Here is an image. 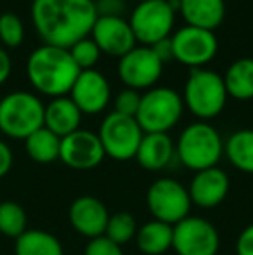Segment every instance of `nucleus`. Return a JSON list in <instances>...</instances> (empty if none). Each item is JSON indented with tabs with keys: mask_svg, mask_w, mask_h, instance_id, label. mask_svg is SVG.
I'll return each instance as SVG.
<instances>
[{
	"mask_svg": "<svg viewBox=\"0 0 253 255\" xmlns=\"http://www.w3.org/2000/svg\"><path fill=\"white\" fill-rule=\"evenodd\" d=\"M173 226L160 221H149L137 228L135 245L144 255H163L172 249Z\"/></svg>",
	"mask_w": 253,
	"mask_h": 255,
	"instance_id": "412c9836",
	"label": "nucleus"
},
{
	"mask_svg": "<svg viewBox=\"0 0 253 255\" xmlns=\"http://www.w3.org/2000/svg\"><path fill=\"white\" fill-rule=\"evenodd\" d=\"M224 153L219 130L208 122H194L180 132L175 142V156L194 172L217 167Z\"/></svg>",
	"mask_w": 253,
	"mask_h": 255,
	"instance_id": "7ed1b4c3",
	"label": "nucleus"
},
{
	"mask_svg": "<svg viewBox=\"0 0 253 255\" xmlns=\"http://www.w3.org/2000/svg\"><path fill=\"white\" fill-rule=\"evenodd\" d=\"M45 104L31 92L17 91L0 99V130L10 139H26L44 127Z\"/></svg>",
	"mask_w": 253,
	"mask_h": 255,
	"instance_id": "423d86ee",
	"label": "nucleus"
},
{
	"mask_svg": "<svg viewBox=\"0 0 253 255\" xmlns=\"http://www.w3.org/2000/svg\"><path fill=\"white\" fill-rule=\"evenodd\" d=\"M28 226V215L24 208L16 202L0 203V233L9 238H19Z\"/></svg>",
	"mask_w": 253,
	"mask_h": 255,
	"instance_id": "a878e982",
	"label": "nucleus"
},
{
	"mask_svg": "<svg viewBox=\"0 0 253 255\" xmlns=\"http://www.w3.org/2000/svg\"><path fill=\"white\" fill-rule=\"evenodd\" d=\"M70 224L78 235L88 240L104 236L106 226H108L109 212L106 205L99 198L90 195L78 196L68 210Z\"/></svg>",
	"mask_w": 253,
	"mask_h": 255,
	"instance_id": "dca6fc26",
	"label": "nucleus"
},
{
	"mask_svg": "<svg viewBox=\"0 0 253 255\" xmlns=\"http://www.w3.org/2000/svg\"><path fill=\"white\" fill-rule=\"evenodd\" d=\"M14 252L16 255H64L61 242L42 229H26L16 238Z\"/></svg>",
	"mask_w": 253,
	"mask_h": 255,
	"instance_id": "5701e85b",
	"label": "nucleus"
},
{
	"mask_svg": "<svg viewBox=\"0 0 253 255\" xmlns=\"http://www.w3.org/2000/svg\"><path fill=\"white\" fill-rule=\"evenodd\" d=\"M104 149L97 134L78 128L73 134L61 139L59 160L75 170H92L104 160Z\"/></svg>",
	"mask_w": 253,
	"mask_h": 255,
	"instance_id": "ddd939ff",
	"label": "nucleus"
},
{
	"mask_svg": "<svg viewBox=\"0 0 253 255\" xmlns=\"http://www.w3.org/2000/svg\"><path fill=\"white\" fill-rule=\"evenodd\" d=\"M139 104H141V94L134 89H123V91L118 92L115 99V113L135 118Z\"/></svg>",
	"mask_w": 253,
	"mask_h": 255,
	"instance_id": "c756f323",
	"label": "nucleus"
},
{
	"mask_svg": "<svg viewBox=\"0 0 253 255\" xmlns=\"http://www.w3.org/2000/svg\"><path fill=\"white\" fill-rule=\"evenodd\" d=\"M82 111L77 104L71 101V98H54L45 106L44 111V127L54 132L58 137H66L80 128Z\"/></svg>",
	"mask_w": 253,
	"mask_h": 255,
	"instance_id": "aec40b11",
	"label": "nucleus"
},
{
	"mask_svg": "<svg viewBox=\"0 0 253 255\" xmlns=\"http://www.w3.org/2000/svg\"><path fill=\"white\" fill-rule=\"evenodd\" d=\"M153 51H155V54L158 56V59L162 61L163 64L169 63V61L173 59V52H172V40L169 38H165V40H160L158 44L153 45Z\"/></svg>",
	"mask_w": 253,
	"mask_h": 255,
	"instance_id": "f704fd0d",
	"label": "nucleus"
},
{
	"mask_svg": "<svg viewBox=\"0 0 253 255\" xmlns=\"http://www.w3.org/2000/svg\"><path fill=\"white\" fill-rule=\"evenodd\" d=\"M24 148L28 156L37 163H52L59 160L61 137H58L49 128L42 127L24 139Z\"/></svg>",
	"mask_w": 253,
	"mask_h": 255,
	"instance_id": "393cba45",
	"label": "nucleus"
},
{
	"mask_svg": "<svg viewBox=\"0 0 253 255\" xmlns=\"http://www.w3.org/2000/svg\"><path fill=\"white\" fill-rule=\"evenodd\" d=\"M227 91L224 78L219 73L205 68L191 70L189 78L184 85V106L199 118V122L219 117L227 103Z\"/></svg>",
	"mask_w": 253,
	"mask_h": 255,
	"instance_id": "20e7f679",
	"label": "nucleus"
},
{
	"mask_svg": "<svg viewBox=\"0 0 253 255\" xmlns=\"http://www.w3.org/2000/svg\"><path fill=\"white\" fill-rule=\"evenodd\" d=\"M24 40V24L14 12L0 14V42L10 49H16Z\"/></svg>",
	"mask_w": 253,
	"mask_h": 255,
	"instance_id": "cd10ccee",
	"label": "nucleus"
},
{
	"mask_svg": "<svg viewBox=\"0 0 253 255\" xmlns=\"http://www.w3.org/2000/svg\"><path fill=\"white\" fill-rule=\"evenodd\" d=\"M84 255H125V254H123L120 245L113 243L106 236H99V238L88 240Z\"/></svg>",
	"mask_w": 253,
	"mask_h": 255,
	"instance_id": "7c9ffc66",
	"label": "nucleus"
},
{
	"mask_svg": "<svg viewBox=\"0 0 253 255\" xmlns=\"http://www.w3.org/2000/svg\"><path fill=\"white\" fill-rule=\"evenodd\" d=\"M142 135L144 132L134 117H125L115 111L106 115L97 132L104 154L116 161H128L135 158Z\"/></svg>",
	"mask_w": 253,
	"mask_h": 255,
	"instance_id": "6e6552de",
	"label": "nucleus"
},
{
	"mask_svg": "<svg viewBox=\"0 0 253 255\" xmlns=\"http://www.w3.org/2000/svg\"><path fill=\"white\" fill-rule=\"evenodd\" d=\"M146 205L155 221L175 226L189 215L192 203L186 186L172 177H160L149 186Z\"/></svg>",
	"mask_w": 253,
	"mask_h": 255,
	"instance_id": "1a4fd4ad",
	"label": "nucleus"
},
{
	"mask_svg": "<svg viewBox=\"0 0 253 255\" xmlns=\"http://www.w3.org/2000/svg\"><path fill=\"white\" fill-rule=\"evenodd\" d=\"M163 73V63L151 47L135 45L130 52L120 57L118 77L127 89L149 91L160 80Z\"/></svg>",
	"mask_w": 253,
	"mask_h": 255,
	"instance_id": "f8f14e48",
	"label": "nucleus"
},
{
	"mask_svg": "<svg viewBox=\"0 0 253 255\" xmlns=\"http://www.w3.org/2000/svg\"><path fill=\"white\" fill-rule=\"evenodd\" d=\"M70 98L82 111V115H99L108 108L111 99V87L108 78L101 71L84 70L75 80Z\"/></svg>",
	"mask_w": 253,
	"mask_h": 255,
	"instance_id": "4468645a",
	"label": "nucleus"
},
{
	"mask_svg": "<svg viewBox=\"0 0 253 255\" xmlns=\"http://www.w3.org/2000/svg\"><path fill=\"white\" fill-rule=\"evenodd\" d=\"M10 71H12V61L10 56L3 49H0V85H3L10 77Z\"/></svg>",
	"mask_w": 253,
	"mask_h": 255,
	"instance_id": "c9c22d12",
	"label": "nucleus"
},
{
	"mask_svg": "<svg viewBox=\"0 0 253 255\" xmlns=\"http://www.w3.org/2000/svg\"><path fill=\"white\" fill-rule=\"evenodd\" d=\"M184 113L182 96L170 87H153L141 96L137 120L144 134H169Z\"/></svg>",
	"mask_w": 253,
	"mask_h": 255,
	"instance_id": "39448f33",
	"label": "nucleus"
},
{
	"mask_svg": "<svg viewBox=\"0 0 253 255\" xmlns=\"http://www.w3.org/2000/svg\"><path fill=\"white\" fill-rule=\"evenodd\" d=\"M229 188V175L222 168L212 167L196 172L189 182L187 193H189L191 203L196 207L215 208L227 198Z\"/></svg>",
	"mask_w": 253,
	"mask_h": 255,
	"instance_id": "f3484780",
	"label": "nucleus"
},
{
	"mask_svg": "<svg viewBox=\"0 0 253 255\" xmlns=\"http://www.w3.org/2000/svg\"><path fill=\"white\" fill-rule=\"evenodd\" d=\"M172 249L177 255H217L220 236L210 221L187 215L173 226Z\"/></svg>",
	"mask_w": 253,
	"mask_h": 255,
	"instance_id": "9d476101",
	"label": "nucleus"
},
{
	"mask_svg": "<svg viewBox=\"0 0 253 255\" xmlns=\"http://www.w3.org/2000/svg\"><path fill=\"white\" fill-rule=\"evenodd\" d=\"M236 255H253V222L248 224L238 236Z\"/></svg>",
	"mask_w": 253,
	"mask_h": 255,
	"instance_id": "473e14b6",
	"label": "nucleus"
},
{
	"mask_svg": "<svg viewBox=\"0 0 253 255\" xmlns=\"http://www.w3.org/2000/svg\"><path fill=\"white\" fill-rule=\"evenodd\" d=\"M130 30L135 42L146 47H153L160 40L172 37L175 24V10L169 0H149L137 3L130 14Z\"/></svg>",
	"mask_w": 253,
	"mask_h": 255,
	"instance_id": "0eeeda50",
	"label": "nucleus"
},
{
	"mask_svg": "<svg viewBox=\"0 0 253 255\" xmlns=\"http://www.w3.org/2000/svg\"><path fill=\"white\" fill-rule=\"evenodd\" d=\"M90 38L95 42L101 54L118 59L130 52L137 44L128 21L116 16H97L92 26Z\"/></svg>",
	"mask_w": 253,
	"mask_h": 255,
	"instance_id": "2eb2a0df",
	"label": "nucleus"
},
{
	"mask_svg": "<svg viewBox=\"0 0 253 255\" xmlns=\"http://www.w3.org/2000/svg\"><path fill=\"white\" fill-rule=\"evenodd\" d=\"M12 163H14L12 149L9 148L7 142L0 141V179L9 174V170L12 168Z\"/></svg>",
	"mask_w": 253,
	"mask_h": 255,
	"instance_id": "72a5a7b5",
	"label": "nucleus"
},
{
	"mask_svg": "<svg viewBox=\"0 0 253 255\" xmlns=\"http://www.w3.org/2000/svg\"><path fill=\"white\" fill-rule=\"evenodd\" d=\"M224 85H226L227 96L238 101H250L253 99V59L252 57H241L234 61L227 68L224 75Z\"/></svg>",
	"mask_w": 253,
	"mask_h": 255,
	"instance_id": "4be33fe9",
	"label": "nucleus"
},
{
	"mask_svg": "<svg viewBox=\"0 0 253 255\" xmlns=\"http://www.w3.org/2000/svg\"><path fill=\"white\" fill-rule=\"evenodd\" d=\"M95 10H97V16L122 17L123 10H125V2L123 0H97Z\"/></svg>",
	"mask_w": 253,
	"mask_h": 255,
	"instance_id": "2f4dec72",
	"label": "nucleus"
},
{
	"mask_svg": "<svg viewBox=\"0 0 253 255\" xmlns=\"http://www.w3.org/2000/svg\"><path fill=\"white\" fill-rule=\"evenodd\" d=\"M224 153L234 168L253 174V128H241L229 135Z\"/></svg>",
	"mask_w": 253,
	"mask_h": 255,
	"instance_id": "b1692460",
	"label": "nucleus"
},
{
	"mask_svg": "<svg viewBox=\"0 0 253 255\" xmlns=\"http://www.w3.org/2000/svg\"><path fill=\"white\" fill-rule=\"evenodd\" d=\"M139 3H142V2H149V0H137Z\"/></svg>",
	"mask_w": 253,
	"mask_h": 255,
	"instance_id": "e433bc0d",
	"label": "nucleus"
},
{
	"mask_svg": "<svg viewBox=\"0 0 253 255\" xmlns=\"http://www.w3.org/2000/svg\"><path fill=\"white\" fill-rule=\"evenodd\" d=\"M179 12L187 26L213 31L226 17V0H179Z\"/></svg>",
	"mask_w": 253,
	"mask_h": 255,
	"instance_id": "6ab92c4d",
	"label": "nucleus"
},
{
	"mask_svg": "<svg viewBox=\"0 0 253 255\" xmlns=\"http://www.w3.org/2000/svg\"><path fill=\"white\" fill-rule=\"evenodd\" d=\"M137 233V222H135L134 215L128 212H116V214H109L108 226H106L104 236L108 240H111L113 243L123 247L130 240L135 238Z\"/></svg>",
	"mask_w": 253,
	"mask_h": 255,
	"instance_id": "bb28decb",
	"label": "nucleus"
},
{
	"mask_svg": "<svg viewBox=\"0 0 253 255\" xmlns=\"http://www.w3.org/2000/svg\"><path fill=\"white\" fill-rule=\"evenodd\" d=\"M80 68L75 64L68 49L56 45H40L26 61V77L37 92L49 98L70 94Z\"/></svg>",
	"mask_w": 253,
	"mask_h": 255,
	"instance_id": "f03ea898",
	"label": "nucleus"
},
{
	"mask_svg": "<svg viewBox=\"0 0 253 255\" xmlns=\"http://www.w3.org/2000/svg\"><path fill=\"white\" fill-rule=\"evenodd\" d=\"M95 19V0H33L31 3V23L47 45L70 49L90 37Z\"/></svg>",
	"mask_w": 253,
	"mask_h": 255,
	"instance_id": "f257e3e1",
	"label": "nucleus"
},
{
	"mask_svg": "<svg viewBox=\"0 0 253 255\" xmlns=\"http://www.w3.org/2000/svg\"><path fill=\"white\" fill-rule=\"evenodd\" d=\"M173 156H175V142L169 134H144L135 153L137 163L149 172L167 168Z\"/></svg>",
	"mask_w": 253,
	"mask_h": 255,
	"instance_id": "a211bd4d",
	"label": "nucleus"
},
{
	"mask_svg": "<svg viewBox=\"0 0 253 255\" xmlns=\"http://www.w3.org/2000/svg\"><path fill=\"white\" fill-rule=\"evenodd\" d=\"M68 51H70L71 57H73L75 64L80 68V71L94 70V66L99 63V57H101V51H99V47L90 37L78 40Z\"/></svg>",
	"mask_w": 253,
	"mask_h": 255,
	"instance_id": "c85d7f7f",
	"label": "nucleus"
},
{
	"mask_svg": "<svg viewBox=\"0 0 253 255\" xmlns=\"http://www.w3.org/2000/svg\"><path fill=\"white\" fill-rule=\"evenodd\" d=\"M173 59L191 70L208 64L219 51V42L213 31L194 26H182L170 37Z\"/></svg>",
	"mask_w": 253,
	"mask_h": 255,
	"instance_id": "9b49d317",
	"label": "nucleus"
}]
</instances>
